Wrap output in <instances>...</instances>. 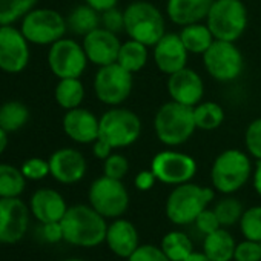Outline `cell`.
Returning a JSON list of instances; mask_svg holds the SVG:
<instances>
[{
  "label": "cell",
  "instance_id": "cell-1",
  "mask_svg": "<svg viewBox=\"0 0 261 261\" xmlns=\"http://www.w3.org/2000/svg\"><path fill=\"white\" fill-rule=\"evenodd\" d=\"M63 241L77 247H97L105 243L108 223L91 204L69 206L60 221Z\"/></svg>",
  "mask_w": 261,
  "mask_h": 261
},
{
  "label": "cell",
  "instance_id": "cell-2",
  "mask_svg": "<svg viewBox=\"0 0 261 261\" xmlns=\"http://www.w3.org/2000/svg\"><path fill=\"white\" fill-rule=\"evenodd\" d=\"M194 108L174 100L162 105L154 117V130L160 143L175 148L186 143L195 133Z\"/></svg>",
  "mask_w": 261,
  "mask_h": 261
},
{
  "label": "cell",
  "instance_id": "cell-3",
  "mask_svg": "<svg viewBox=\"0 0 261 261\" xmlns=\"http://www.w3.org/2000/svg\"><path fill=\"white\" fill-rule=\"evenodd\" d=\"M212 200L214 191L211 188L188 181L174 186L168 195L165 212L168 220L177 226L192 224Z\"/></svg>",
  "mask_w": 261,
  "mask_h": 261
},
{
  "label": "cell",
  "instance_id": "cell-4",
  "mask_svg": "<svg viewBox=\"0 0 261 261\" xmlns=\"http://www.w3.org/2000/svg\"><path fill=\"white\" fill-rule=\"evenodd\" d=\"M124 33L129 39L154 46L165 34V17L162 11L145 0L129 4L124 10Z\"/></svg>",
  "mask_w": 261,
  "mask_h": 261
},
{
  "label": "cell",
  "instance_id": "cell-5",
  "mask_svg": "<svg viewBox=\"0 0 261 261\" xmlns=\"http://www.w3.org/2000/svg\"><path fill=\"white\" fill-rule=\"evenodd\" d=\"M252 163L246 152L240 149H226L214 160L211 168V181L215 191L230 195L240 191L252 177Z\"/></svg>",
  "mask_w": 261,
  "mask_h": 261
},
{
  "label": "cell",
  "instance_id": "cell-6",
  "mask_svg": "<svg viewBox=\"0 0 261 261\" xmlns=\"http://www.w3.org/2000/svg\"><path fill=\"white\" fill-rule=\"evenodd\" d=\"M142 134V120L130 109L112 106L100 117L98 139L112 149L134 145Z\"/></svg>",
  "mask_w": 261,
  "mask_h": 261
},
{
  "label": "cell",
  "instance_id": "cell-7",
  "mask_svg": "<svg viewBox=\"0 0 261 261\" xmlns=\"http://www.w3.org/2000/svg\"><path fill=\"white\" fill-rule=\"evenodd\" d=\"M206 25L215 40L237 42L247 28V10L241 0H214Z\"/></svg>",
  "mask_w": 261,
  "mask_h": 261
},
{
  "label": "cell",
  "instance_id": "cell-8",
  "mask_svg": "<svg viewBox=\"0 0 261 261\" xmlns=\"http://www.w3.org/2000/svg\"><path fill=\"white\" fill-rule=\"evenodd\" d=\"M20 31L31 45L51 46L68 31L66 19L51 8H34L20 20Z\"/></svg>",
  "mask_w": 261,
  "mask_h": 261
},
{
  "label": "cell",
  "instance_id": "cell-9",
  "mask_svg": "<svg viewBox=\"0 0 261 261\" xmlns=\"http://www.w3.org/2000/svg\"><path fill=\"white\" fill-rule=\"evenodd\" d=\"M92 86L95 97L103 105L111 108L120 106L130 95L134 86V74L115 62L98 68L94 75Z\"/></svg>",
  "mask_w": 261,
  "mask_h": 261
},
{
  "label": "cell",
  "instance_id": "cell-10",
  "mask_svg": "<svg viewBox=\"0 0 261 261\" xmlns=\"http://www.w3.org/2000/svg\"><path fill=\"white\" fill-rule=\"evenodd\" d=\"M89 204L105 218H120L129 207V194L121 180L106 175L95 178L88 191Z\"/></svg>",
  "mask_w": 261,
  "mask_h": 261
},
{
  "label": "cell",
  "instance_id": "cell-11",
  "mask_svg": "<svg viewBox=\"0 0 261 261\" xmlns=\"http://www.w3.org/2000/svg\"><path fill=\"white\" fill-rule=\"evenodd\" d=\"M203 63L207 74L223 83L237 80L244 68V59L235 42L214 40L203 54Z\"/></svg>",
  "mask_w": 261,
  "mask_h": 261
},
{
  "label": "cell",
  "instance_id": "cell-12",
  "mask_svg": "<svg viewBox=\"0 0 261 261\" xmlns=\"http://www.w3.org/2000/svg\"><path fill=\"white\" fill-rule=\"evenodd\" d=\"M46 60L49 71L57 79H80L89 63L83 45L75 42L74 39L66 37L57 40L49 46Z\"/></svg>",
  "mask_w": 261,
  "mask_h": 261
},
{
  "label": "cell",
  "instance_id": "cell-13",
  "mask_svg": "<svg viewBox=\"0 0 261 261\" xmlns=\"http://www.w3.org/2000/svg\"><path fill=\"white\" fill-rule=\"evenodd\" d=\"M151 169L159 181L169 186H178L191 181L195 177L197 162L189 154L166 149L154 155Z\"/></svg>",
  "mask_w": 261,
  "mask_h": 261
},
{
  "label": "cell",
  "instance_id": "cell-14",
  "mask_svg": "<svg viewBox=\"0 0 261 261\" xmlns=\"http://www.w3.org/2000/svg\"><path fill=\"white\" fill-rule=\"evenodd\" d=\"M30 42L14 25L0 27V71L7 74H20L31 60Z\"/></svg>",
  "mask_w": 261,
  "mask_h": 261
},
{
  "label": "cell",
  "instance_id": "cell-15",
  "mask_svg": "<svg viewBox=\"0 0 261 261\" xmlns=\"http://www.w3.org/2000/svg\"><path fill=\"white\" fill-rule=\"evenodd\" d=\"M30 220V204L20 200V197L0 198V241L4 244L22 241L28 232Z\"/></svg>",
  "mask_w": 261,
  "mask_h": 261
},
{
  "label": "cell",
  "instance_id": "cell-16",
  "mask_svg": "<svg viewBox=\"0 0 261 261\" xmlns=\"http://www.w3.org/2000/svg\"><path fill=\"white\" fill-rule=\"evenodd\" d=\"M51 177L62 185H75L86 175L88 162L85 155L74 148H60L48 159Z\"/></svg>",
  "mask_w": 261,
  "mask_h": 261
},
{
  "label": "cell",
  "instance_id": "cell-17",
  "mask_svg": "<svg viewBox=\"0 0 261 261\" xmlns=\"http://www.w3.org/2000/svg\"><path fill=\"white\" fill-rule=\"evenodd\" d=\"M82 45L89 63L100 68L117 62L121 42L118 40L115 33L98 27L97 30L83 36Z\"/></svg>",
  "mask_w": 261,
  "mask_h": 261
},
{
  "label": "cell",
  "instance_id": "cell-18",
  "mask_svg": "<svg viewBox=\"0 0 261 261\" xmlns=\"http://www.w3.org/2000/svg\"><path fill=\"white\" fill-rule=\"evenodd\" d=\"M100 118L82 106L69 109L62 118V127L66 137L79 145H92L98 139Z\"/></svg>",
  "mask_w": 261,
  "mask_h": 261
},
{
  "label": "cell",
  "instance_id": "cell-19",
  "mask_svg": "<svg viewBox=\"0 0 261 261\" xmlns=\"http://www.w3.org/2000/svg\"><path fill=\"white\" fill-rule=\"evenodd\" d=\"M168 94L171 100L186 105V106H197L204 95V83L203 79L191 68H183L168 79Z\"/></svg>",
  "mask_w": 261,
  "mask_h": 261
},
{
  "label": "cell",
  "instance_id": "cell-20",
  "mask_svg": "<svg viewBox=\"0 0 261 261\" xmlns=\"http://www.w3.org/2000/svg\"><path fill=\"white\" fill-rule=\"evenodd\" d=\"M154 63L166 75L186 68L189 53L183 45L180 34H165L154 45Z\"/></svg>",
  "mask_w": 261,
  "mask_h": 261
},
{
  "label": "cell",
  "instance_id": "cell-21",
  "mask_svg": "<svg viewBox=\"0 0 261 261\" xmlns=\"http://www.w3.org/2000/svg\"><path fill=\"white\" fill-rule=\"evenodd\" d=\"M68 207L69 206L66 204L63 195L51 188H40L30 198L31 215L40 224L62 221Z\"/></svg>",
  "mask_w": 261,
  "mask_h": 261
},
{
  "label": "cell",
  "instance_id": "cell-22",
  "mask_svg": "<svg viewBox=\"0 0 261 261\" xmlns=\"http://www.w3.org/2000/svg\"><path fill=\"white\" fill-rule=\"evenodd\" d=\"M105 243L109 250L120 258H129L139 246V232L137 227L124 218H114L111 224H108Z\"/></svg>",
  "mask_w": 261,
  "mask_h": 261
},
{
  "label": "cell",
  "instance_id": "cell-23",
  "mask_svg": "<svg viewBox=\"0 0 261 261\" xmlns=\"http://www.w3.org/2000/svg\"><path fill=\"white\" fill-rule=\"evenodd\" d=\"M214 0H168L166 14L175 25L186 27L207 17Z\"/></svg>",
  "mask_w": 261,
  "mask_h": 261
},
{
  "label": "cell",
  "instance_id": "cell-24",
  "mask_svg": "<svg viewBox=\"0 0 261 261\" xmlns=\"http://www.w3.org/2000/svg\"><path fill=\"white\" fill-rule=\"evenodd\" d=\"M235 246L233 237L226 229L220 227L215 232L204 235L203 253L211 261H232Z\"/></svg>",
  "mask_w": 261,
  "mask_h": 261
},
{
  "label": "cell",
  "instance_id": "cell-25",
  "mask_svg": "<svg viewBox=\"0 0 261 261\" xmlns=\"http://www.w3.org/2000/svg\"><path fill=\"white\" fill-rule=\"evenodd\" d=\"M54 98L56 103L65 111L82 106L85 100V86L82 80L79 77L59 79L54 89Z\"/></svg>",
  "mask_w": 261,
  "mask_h": 261
},
{
  "label": "cell",
  "instance_id": "cell-26",
  "mask_svg": "<svg viewBox=\"0 0 261 261\" xmlns=\"http://www.w3.org/2000/svg\"><path fill=\"white\" fill-rule=\"evenodd\" d=\"M148 59H149L148 46L145 43H140L137 40L129 39L124 43H121L120 51H118V57H117V63L121 65L129 72L136 74L146 66Z\"/></svg>",
  "mask_w": 261,
  "mask_h": 261
},
{
  "label": "cell",
  "instance_id": "cell-27",
  "mask_svg": "<svg viewBox=\"0 0 261 261\" xmlns=\"http://www.w3.org/2000/svg\"><path fill=\"white\" fill-rule=\"evenodd\" d=\"M68 30L77 36H86L101 27V14L88 4L75 7L66 17Z\"/></svg>",
  "mask_w": 261,
  "mask_h": 261
},
{
  "label": "cell",
  "instance_id": "cell-28",
  "mask_svg": "<svg viewBox=\"0 0 261 261\" xmlns=\"http://www.w3.org/2000/svg\"><path fill=\"white\" fill-rule=\"evenodd\" d=\"M180 39L189 54H201V56L209 49V46L215 40L209 27L203 25L201 22L183 27V30L180 31Z\"/></svg>",
  "mask_w": 261,
  "mask_h": 261
},
{
  "label": "cell",
  "instance_id": "cell-29",
  "mask_svg": "<svg viewBox=\"0 0 261 261\" xmlns=\"http://www.w3.org/2000/svg\"><path fill=\"white\" fill-rule=\"evenodd\" d=\"M30 109L25 103L19 100H10L0 105V127L8 134L17 133L30 121Z\"/></svg>",
  "mask_w": 261,
  "mask_h": 261
},
{
  "label": "cell",
  "instance_id": "cell-30",
  "mask_svg": "<svg viewBox=\"0 0 261 261\" xmlns=\"http://www.w3.org/2000/svg\"><path fill=\"white\" fill-rule=\"evenodd\" d=\"M27 181L20 168L0 163V198L20 197L27 188Z\"/></svg>",
  "mask_w": 261,
  "mask_h": 261
},
{
  "label": "cell",
  "instance_id": "cell-31",
  "mask_svg": "<svg viewBox=\"0 0 261 261\" xmlns=\"http://www.w3.org/2000/svg\"><path fill=\"white\" fill-rule=\"evenodd\" d=\"M194 118L197 129L214 130L223 124L224 109L217 101H200L197 106H194Z\"/></svg>",
  "mask_w": 261,
  "mask_h": 261
},
{
  "label": "cell",
  "instance_id": "cell-32",
  "mask_svg": "<svg viewBox=\"0 0 261 261\" xmlns=\"http://www.w3.org/2000/svg\"><path fill=\"white\" fill-rule=\"evenodd\" d=\"M160 247L171 261H185L194 252V244L191 238L181 230L168 232L163 237Z\"/></svg>",
  "mask_w": 261,
  "mask_h": 261
},
{
  "label": "cell",
  "instance_id": "cell-33",
  "mask_svg": "<svg viewBox=\"0 0 261 261\" xmlns=\"http://www.w3.org/2000/svg\"><path fill=\"white\" fill-rule=\"evenodd\" d=\"M39 0H0V27L14 25L20 22Z\"/></svg>",
  "mask_w": 261,
  "mask_h": 261
},
{
  "label": "cell",
  "instance_id": "cell-34",
  "mask_svg": "<svg viewBox=\"0 0 261 261\" xmlns=\"http://www.w3.org/2000/svg\"><path fill=\"white\" fill-rule=\"evenodd\" d=\"M214 212H215L221 227H229V226H233L235 223H240V218H241L244 209H243V204L240 200H237L233 197H226L215 204Z\"/></svg>",
  "mask_w": 261,
  "mask_h": 261
},
{
  "label": "cell",
  "instance_id": "cell-35",
  "mask_svg": "<svg viewBox=\"0 0 261 261\" xmlns=\"http://www.w3.org/2000/svg\"><path fill=\"white\" fill-rule=\"evenodd\" d=\"M240 229L246 240L261 243V206H252L243 212Z\"/></svg>",
  "mask_w": 261,
  "mask_h": 261
},
{
  "label": "cell",
  "instance_id": "cell-36",
  "mask_svg": "<svg viewBox=\"0 0 261 261\" xmlns=\"http://www.w3.org/2000/svg\"><path fill=\"white\" fill-rule=\"evenodd\" d=\"M20 171H22L23 177L31 181H40V180L46 178L48 175H51L49 162L45 159H40V157H31V159L25 160L20 166Z\"/></svg>",
  "mask_w": 261,
  "mask_h": 261
},
{
  "label": "cell",
  "instance_id": "cell-37",
  "mask_svg": "<svg viewBox=\"0 0 261 261\" xmlns=\"http://www.w3.org/2000/svg\"><path fill=\"white\" fill-rule=\"evenodd\" d=\"M244 145L253 159L261 160V117L249 123L244 134Z\"/></svg>",
  "mask_w": 261,
  "mask_h": 261
},
{
  "label": "cell",
  "instance_id": "cell-38",
  "mask_svg": "<svg viewBox=\"0 0 261 261\" xmlns=\"http://www.w3.org/2000/svg\"><path fill=\"white\" fill-rule=\"evenodd\" d=\"M129 171V162L121 154H111L106 160H103V175L123 180Z\"/></svg>",
  "mask_w": 261,
  "mask_h": 261
},
{
  "label": "cell",
  "instance_id": "cell-39",
  "mask_svg": "<svg viewBox=\"0 0 261 261\" xmlns=\"http://www.w3.org/2000/svg\"><path fill=\"white\" fill-rule=\"evenodd\" d=\"M126 261H171L162 247L154 244H140Z\"/></svg>",
  "mask_w": 261,
  "mask_h": 261
},
{
  "label": "cell",
  "instance_id": "cell-40",
  "mask_svg": "<svg viewBox=\"0 0 261 261\" xmlns=\"http://www.w3.org/2000/svg\"><path fill=\"white\" fill-rule=\"evenodd\" d=\"M235 261H261V243L246 240L235 246L233 252Z\"/></svg>",
  "mask_w": 261,
  "mask_h": 261
},
{
  "label": "cell",
  "instance_id": "cell-41",
  "mask_svg": "<svg viewBox=\"0 0 261 261\" xmlns=\"http://www.w3.org/2000/svg\"><path fill=\"white\" fill-rule=\"evenodd\" d=\"M101 14V27L112 31V33H120L124 31V11H120L117 7L109 8Z\"/></svg>",
  "mask_w": 261,
  "mask_h": 261
},
{
  "label": "cell",
  "instance_id": "cell-42",
  "mask_svg": "<svg viewBox=\"0 0 261 261\" xmlns=\"http://www.w3.org/2000/svg\"><path fill=\"white\" fill-rule=\"evenodd\" d=\"M194 223H195L197 229L203 235H209V233H212V232H215L217 229L221 227V224H220L214 209H207V207L197 217V220Z\"/></svg>",
  "mask_w": 261,
  "mask_h": 261
},
{
  "label": "cell",
  "instance_id": "cell-43",
  "mask_svg": "<svg viewBox=\"0 0 261 261\" xmlns=\"http://www.w3.org/2000/svg\"><path fill=\"white\" fill-rule=\"evenodd\" d=\"M42 237L46 243H51V244L63 241V229H62L60 221L42 224Z\"/></svg>",
  "mask_w": 261,
  "mask_h": 261
},
{
  "label": "cell",
  "instance_id": "cell-44",
  "mask_svg": "<svg viewBox=\"0 0 261 261\" xmlns=\"http://www.w3.org/2000/svg\"><path fill=\"white\" fill-rule=\"evenodd\" d=\"M157 177L155 174L152 172V169H143L140 171L137 175H136V180H134V185L139 191H149L154 188V185L157 183Z\"/></svg>",
  "mask_w": 261,
  "mask_h": 261
},
{
  "label": "cell",
  "instance_id": "cell-45",
  "mask_svg": "<svg viewBox=\"0 0 261 261\" xmlns=\"http://www.w3.org/2000/svg\"><path fill=\"white\" fill-rule=\"evenodd\" d=\"M112 148L108 145V143H105L103 140H100V139H97L94 143H92V154H94V157L95 159H98V160H106L111 154H112Z\"/></svg>",
  "mask_w": 261,
  "mask_h": 261
},
{
  "label": "cell",
  "instance_id": "cell-46",
  "mask_svg": "<svg viewBox=\"0 0 261 261\" xmlns=\"http://www.w3.org/2000/svg\"><path fill=\"white\" fill-rule=\"evenodd\" d=\"M117 2L118 0H85V4H88L89 7H92L98 13H103L109 8L117 7Z\"/></svg>",
  "mask_w": 261,
  "mask_h": 261
},
{
  "label": "cell",
  "instance_id": "cell-47",
  "mask_svg": "<svg viewBox=\"0 0 261 261\" xmlns=\"http://www.w3.org/2000/svg\"><path fill=\"white\" fill-rule=\"evenodd\" d=\"M252 185L255 192L261 197V160H256V165L252 171Z\"/></svg>",
  "mask_w": 261,
  "mask_h": 261
},
{
  "label": "cell",
  "instance_id": "cell-48",
  "mask_svg": "<svg viewBox=\"0 0 261 261\" xmlns=\"http://www.w3.org/2000/svg\"><path fill=\"white\" fill-rule=\"evenodd\" d=\"M8 143H10V139H8V133L5 129L0 127V155H2L7 148H8Z\"/></svg>",
  "mask_w": 261,
  "mask_h": 261
},
{
  "label": "cell",
  "instance_id": "cell-49",
  "mask_svg": "<svg viewBox=\"0 0 261 261\" xmlns=\"http://www.w3.org/2000/svg\"><path fill=\"white\" fill-rule=\"evenodd\" d=\"M185 261H211V259H209L203 252H195V250H194Z\"/></svg>",
  "mask_w": 261,
  "mask_h": 261
},
{
  "label": "cell",
  "instance_id": "cell-50",
  "mask_svg": "<svg viewBox=\"0 0 261 261\" xmlns=\"http://www.w3.org/2000/svg\"><path fill=\"white\" fill-rule=\"evenodd\" d=\"M63 261H88V259H83V258H66Z\"/></svg>",
  "mask_w": 261,
  "mask_h": 261
},
{
  "label": "cell",
  "instance_id": "cell-51",
  "mask_svg": "<svg viewBox=\"0 0 261 261\" xmlns=\"http://www.w3.org/2000/svg\"><path fill=\"white\" fill-rule=\"evenodd\" d=\"M2 244H4V243H2V241H0V246H2Z\"/></svg>",
  "mask_w": 261,
  "mask_h": 261
}]
</instances>
